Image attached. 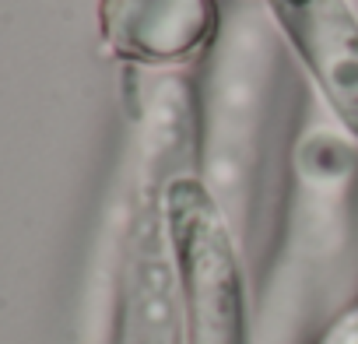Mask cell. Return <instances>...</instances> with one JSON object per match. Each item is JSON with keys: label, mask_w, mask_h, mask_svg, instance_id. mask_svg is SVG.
Instances as JSON below:
<instances>
[{"label": "cell", "mask_w": 358, "mask_h": 344, "mask_svg": "<svg viewBox=\"0 0 358 344\" xmlns=\"http://www.w3.org/2000/svg\"><path fill=\"white\" fill-rule=\"evenodd\" d=\"M165 222L183 299V344H250L239 232L197 172L169 183Z\"/></svg>", "instance_id": "obj_1"}, {"label": "cell", "mask_w": 358, "mask_h": 344, "mask_svg": "<svg viewBox=\"0 0 358 344\" xmlns=\"http://www.w3.org/2000/svg\"><path fill=\"white\" fill-rule=\"evenodd\" d=\"M330 116L358 141V15L348 0H257Z\"/></svg>", "instance_id": "obj_2"}, {"label": "cell", "mask_w": 358, "mask_h": 344, "mask_svg": "<svg viewBox=\"0 0 358 344\" xmlns=\"http://www.w3.org/2000/svg\"><path fill=\"white\" fill-rule=\"evenodd\" d=\"M102 32L113 53L134 64H179L218 43L215 0H102Z\"/></svg>", "instance_id": "obj_3"}, {"label": "cell", "mask_w": 358, "mask_h": 344, "mask_svg": "<svg viewBox=\"0 0 358 344\" xmlns=\"http://www.w3.org/2000/svg\"><path fill=\"white\" fill-rule=\"evenodd\" d=\"M316 344H358V299L341 316H334V323L316 337Z\"/></svg>", "instance_id": "obj_4"}]
</instances>
